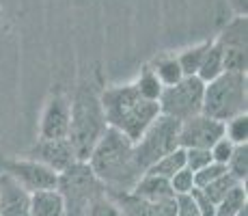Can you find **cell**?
I'll use <instances>...</instances> for the list:
<instances>
[{
	"mask_svg": "<svg viewBox=\"0 0 248 216\" xmlns=\"http://www.w3.org/2000/svg\"><path fill=\"white\" fill-rule=\"evenodd\" d=\"M237 216H248V205H246V208H242L240 212H237Z\"/></svg>",
	"mask_w": 248,
	"mask_h": 216,
	"instance_id": "cell-34",
	"label": "cell"
},
{
	"mask_svg": "<svg viewBox=\"0 0 248 216\" xmlns=\"http://www.w3.org/2000/svg\"><path fill=\"white\" fill-rule=\"evenodd\" d=\"M0 216H31V195L0 173Z\"/></svg>",
	"mask_w": 248,
	"mask_h": 216,
	"instance_id": "cell-12",
	"label": "cell"
},
{
	"mask_svg": "<svg viewBox=\"0 0 248 216\" xmlns=\"http://www.w3.org/2000/svg\"><path fill=\"white\" fill-rule=\"evenodd\" d=\"M26 158H31V160H35V162H41L44 166L59 173V175L69 171L74 165H78L76 153L71 150L67 138H61V141H37V145L28 151Z\"/></svg>",
	"mask_w": 248,
	"mask_h": 216,
	"instance_id": "cell-10",
	"label": "cell"
},
{
	"mask_svg": "<svg viewBox=\"0 0 248 216\" xmlns=\"http://www.w3.org/2000/svg\"><path fill=\"white\" fill-rule=\"evenodd\" d=\"M190 197H192L194 205H197V210H199V214L201 216H216V205H214L199 188H194L192 193H190Z\"/></svg>",
	"mask_w": 248,
	"mask_h": 216,
	"instance_id": "cell-31",
	"label": "cell"
},
{
	"mask_svg": "<svg viewBox=\"0 0 248 216\" xmlns=\"http://www.w3.org/2000/svg\"><path fill=\"white\" fill-rule=\"evenodd\" d=\"M233 150H235V145H233L229 138L222 136L220 141L216 143V145L209 150V153H212V160L216 162V165H222V166H227V162H229V158H231V153Z\"/></svg>",
	"mask_w": 248,
	"mask_h": 216,
	"instance_id": "cell-30",
	"label": "cell"
},
{
	"mask_svg": "<svg viewBox=\"0 0 248 216\" xmlns=\"http://www.w3.org/2000/svg\"><path fill=\"white\" fill-rule=\"evenodd\" d=\"M169 184H170V190H173L175 197L190 195L194 190V173L188 169H181L179 173H175V175L170 177Z\"/></svg>",
	"mask_w": 248,
	"mask_h": 216,
	"instance_id": "cell-27",
	"label": "cell"
},
{
	"mask_svg": "<svg viewBox=\"0 0 248 216\" xmlns=\"http://www.w3.org/2000/svg\"><path fill=\"white\" fill-rule=\"evenodd\" d=\"M149 67L154 69L155 78L160 80V84L164 86V89H166V86L177 84L181 78H186L184 71H181V67H179V63H177V56H175V54L160 56V59H155L154 65H149Z\"/></svg>",
	"mask_w": 248,
	"mask_h": 216,
	"instance_id": "cell-17",
	"label": "cell"
},
{
	"mask_svg": "<svg viewBox=\"0 0 248 216\" xmlns=\"http://www.w3.org/2000/svg\"><path fill=\"white\" fill-rule=\"evenodd\" d=\"M71 119V102L65 95L56 93L47 100L39 123V141H61L67 138Z\"/></svg>",
	"mask_w": 248,
	"mask_h": 216,
	"instance_id": "cell-9",
	"label": "cell"
},
{
	"mask_svg": "<svg viewBox=\"0 0 248 216\" xmlns=\"http://www.w3.org/2000/svg\"><path fill=\"white\" fill-rule=\"evenodd\" d=\"M248 17H233L231 22L222 28L218 39H214L220 48H237V50H246L248 39Z\"/></svg>",
	"mask_w": 248,
	"mask_h": 216,
	"instance_id": "cell-15",
	"label": "cell"
},
{
	"mask_svg": "<svg viewBox=\"0 0 248 216\" xmlns=\"http://www.w3.org/2000/svg\"><path fill=\"white\" fill-rule=\"evenodd\" d=\"M99 104L106 126L121 132L132 143H136L142 132L160 117L158 102L142 100L132 83L108 86L104 93H99Z\"/></svg>",
	"mask_w": 248,
	"mask_h": 216,
	"instance_id": "cell-2",
	"label": "cell"
},
{
	"mask_svg": "<svg viewBox=\"0 0 248 216\" xmlns=\"http://www.w3.org/2000/svg\"><path fill=\"white\" fill-rule=\"evenodd\" d=\"M227 173L235 177L240 184H246L248 177V145H235L231 158L227 162Z\"/></svg>",
	"mask_w": 248,
	"mask_h": 216,
	"instance_id": "cell-22",
	"label": "cell"
},
{
	"mask_svg": "<svg viewBox=\"0 0 248 216\" xmlns=\"http://www.w3.org/2000/svg\"><path fill=\"white\" fill-rule=\"evenodd\" d=\"M130 193L136 195V197H140V199H147V201H169V199H175L169 180L158 177V175H145V173L140 175V180L136 182L134 188H132Z\"/></svg>",
	"mask_w": 248,
	"mask_h": 216,
	"instance_id": "cell-14",
	"label": "cell"
},
{
	"mask_svg": "<svg viewBox=\"0 0 248 216\" xmlns=\"http://www.w3.org/2000/svg\"><path fill=\"white\" fill-rule=\"evenodd\" d=\"M132 84H134L136 93L140 95L142 100H147V102H158L162 91H164V86H162L160 80L155 78V74H154V69H151V67H145Z\"/></svg>",
	"mask_w": 248,
	"mask_h": 216,
	"instance_id": "cell-21",
	"label": "cell"
},
{
	"mask_svg": "<svg viewBox=\"0 0 248 216\" xmlns=\"http://www.w3.org/2000/svg\"><path fill=\"white\" fill-rule=\"evenodd\" d=\"M184 151H186V169L192 171V173L201 171L214 162L209 150H184Z\"/></svg>",
	"mask_w": 248,
	"mask_h": 216,
	"instance_id": "cell-28",
	"label": "cell"
},
{
	"mask_svg": "<svg viewBox=\"0 0 248 216\" xmlns=\"http://www.w3.org/2000/svg\"><path fill=\"white\" fill-rule=\"evenodd\" d=\"M248 205V193L246 184H237L235 188H231L227 193L225 199H220L216 203V216H237L242 208Z\"/></svg>",
	"mask_w": 248,
	"mask_h": 216,
	"instance_id": "cell-20",
	"label": "cell"
},
{
	"mask_svg": "<svg viewBox=\"0 0 248 216\" xmlns=\"http://www.w3.org/2000/svg\"><path fill=\"white\" fill-rule=\"evenodd\" d=\"M179 147V121L160 115L142 136L134 143V160L136 166L145 173L162 156L175 151Z\"/></svg>",
	"mask_w": 248,
	"mask_h": 216,
	"instance_id": "cell-5",
	"label": "cell"
},
{
	"mask_svg": "<svg viewBox=\"0 0 248 216\" xmlns=\"http://www.w3.org/2000/svg\"><path fill=\"white\" fill-rule=\"evenodd\" d=\"M222 136H225V123L207 115H197L179 123L181 150H212Z\"/></svg>",
	"mask_w": 248,
	"mask_h": 216,
	"instance_id": "cell-8",
	"label": "cell"
},
{
	"mask_svg": "<svg viewBox=\"0 0 248 216\" xmlns=\"http://www.w3.org/2000/svg\"><path fill=\"white\" fill-rule=\"evenodd\" d=\"M225 74V61H222V48L218 46L216 41H212V46H209V50L205 52L203 61H201V67H199L197 71V78L201 80L203 84L212 83V80H216L218 76Z\"/></svg>",
	"mask_w": 248,
	"mask_h": 216,
	"instance_id": "cell-16",
	"label": "cell"
},
{
	"mask_svg": "<svg viewBox=\"0 0 248 216\" xmlns=\"http://www.w3.org/2000/svg\"><path fill=\"white\" fill-rule=\"evenodd\" d=\"M222 61H225V71H229V74H246V69H248V52L246 50L222 48Z\"/></svg>",
	"mask_w": 248,
	"mask_h": 216,
	"instance_id": "cell-26",
	"label": "cell"
},
{
	"mask_svg": "<svg viewBox=\"0 0 248 216\" xmlns=\"http://www.w3.org/2000/svg\"><path fill=\"white\" fill-rule=\"evenodd\" d=\"M181 169H186V151L181 150V147H177L175 151L166 153L158 162H154V165L145 171V175H158V177H164V180H170V177H173L175 173H179Z\"/></svg>",
	"mask_w": 248,
	"mask_h": 216,
	"instance_id": "cell-18",
	"label": "cell"
},
{
	"mask_svg": "<svg viewBox=\"0 0 248 216\" xmlns=\"http://www.w3.org/2000/svg\"><path fill=\"white\" fill-rule=\"evenodd\" d=\"M108 130L99 95L93 89H80L71 102V119L67 141L76 153V160L87 165L91 151Z\"/></svg>",
	"mask_w": 248,
	"mask_h": 216,
	"instance_id": "cell-3",
	"label": "cell"
},
{
	"mask_svg": "<svg viewBox=\"0 0 248 216\" xmlns=\"http://www.w3.org/2000/svg\"><path fill=\"white\" fill-rule=\"evenodd\" d=\"M87 166L110 193H130L142 175L134 160V143L112 128L104 132L91 151Z\"/></svg>",
	"mask_w": 248,
	"mask_h": 216,
	"instance_id": "cell-1",
	"label": "cell"
},
{
	"mask_svg": "<svg viewBox=\"0 0 248 216\" xmlns=\"http://www.w3.org/2000/svg\"><path fill=\"white\" fill-rule=\"evenodd\" d=\"M212 41L214 39L201 41V43H197V46H190V48H186L184 52L175 54L177 56V63L181 67V71H184V76H197L199 67H201V61H203L205 52L209 50V46H212Z\"/></svg>",
	"mask_w": 248,
	"mask_h": 216,
	"instance_id": "cell-19",
	"label": "cell"
},
{
	"mask_svg": "<svg viewBox=\"0 0 248 216\" xmlns=\"http://www.w3.org/2000/svg\"><path fill=\"white\" fill-rule=\"evenodd\" d=\"M82 216H121L117 203L112 201V197L108 193H99L87 203Z\"/></svg>",
	"mask_w": 248,
	"mask_h": 216,
	"instance_id": "cell-23",
	"label": "cell"
},
{
	"mask_svg": "<svg viewBox=\"0 0 248 216\" xmlns=\"http://www.w3.org/2000/svg\"><path fill=\"white\" fill-rule=\"evenodd\" d=\"M203 93H205V84L197 76H186L181 78L177 84L166 86L162 91L158 106L160 115L170 117L175 121H188V119L201 115L203 110Z\"/></svg>",
	"mask_w": 248,
	"mask_h": 216,
	"instance_id": "cell-6",
	"label": "cell"
},
{
	"mask_svg": "<svg viewBox=\"0 0 248 216\" xmlns=\"http://www.w3.org/2000/svg\"><path fill=\"white\" fill-rule=\"evenodd\" d=\"M2 173L9 175L16 184H20L28 195L37 190H52L59 188V173L44 166L41 162H35L31 158H16L7 160L2 165Z\"/></svg>",
	"mask_w": 248,
	"mask_h": 216,
	"instance_id": "cell-7",
	"label": "cell"
},
{
	"mask_svg": "<svg viewBox=\"0 0 248 216\" xmlns=\"http://www.w3.org/2000/svg\"><path fill=\"white\" fill-rule=\"evenodd\" d=\"M237 184H240V182H237L235 177H231V175H229V173H225V175H220V177H218V180H214L212 184H207V186H205V188H199V190H201V193H203L205 197H207V199L212 201L214 205H216L218 201H220V199H225L229 190H231V188H235Z\"/></svg>",
	"mask_w": 248,
	"mask_h": 216,
	"instance_id": "cell-24",
	"label": "cell"
},
{
	"mask_svg": "<svg viewBox=\"0 0 248 216\" xmlns=\"http://www.w3.org/2000/svg\"><path fill=\"white\" fill-rule=\"evenodd\" d=\"M117 203L121 216H175L177 197L169 201H147L132 193H108Z\"/></svg>",
	"mask_w": 248,
	"mask_h": 216,
	"instance_id": "cell-11",
	"label": "cell"
},
{
	"mask_svg": "<svg viewBox=\"0 0 248 216\" xmlns=\"http://www.w3.org/2000/svg\"><path fill=\"white\" fill-rule=\"evenodd\" d=\"M248 108V78L246 74L225 71L216 80L205 84L201 115L227 123L229 119L244 115Z\"/></svg>",
	"mask_w": 248,
	"mask_h": 216,
	"instance_id": "cell-4",
	"label": "cell"
},
{
	"mask_svg": "<svg viewBox=\"0 0 248 216\" xmlns=\"http://www.w3.org/2000/svg\"><path fill=\"white\" fill-rule=\"evenodd\" d=\"M229 7L233 9L235 17H246L248 16V0H229Z\"/></svg>",
	"mask_w": 248,
	"mask_h": 216,
	"instance_id": "cell-33",
	"label": "cell"
},
{
	"mask_svg": "<svg viewBox=\"0 0 248 216\" xmlns=\"http://www.w3.org/2000/svg\"><path fill=\"white\" fill-rule=\"evenodd\" d=\"M31 216H67V201L59 188L31 195Z\"/></svg>",
	"mask_w": 248,
	"mask_h": 216,
	"instance_id": "cell-13",
	"label": "cell"
},
{
	"mask_svg": "<svg viewBox=\"0 0 248 216\" xmlns=\"http://www.w3.org/2000/svg\"><path fill=\"white\" fill-rule=\"evenodd\" d=\"M225 138L233 145H248V113L229 119L225 123Z\"/></svg>",
	"mask_w": 248,
	"mask_h": 216,
	"instance_id": "cell-25",
	"label": "cell"
},
{
	"mask_svg": "<svg viewBox=\"0 0 248 216\" xmlns=\"http://www.w3.org/2000/svg\"><path fill=\"white\" fill-rule=\"evenodd\" d=\"M175 216H201V214H199L192 197L184 195V197H177V212H175Z\"/></svg>",
	"mask_w": 248,
	"mask_h": 216,
	"instance_id": "cell-32",
	"label": "cell"
},
{
	"mask_svg": "<svg viewBox=\"0 0 248 216\" xmlns=\"http://www.w3.org/2000/svg\"><path fill=\"white\" fill-rule=\"evenodd\" d=\"M225 173H227V166L212 162V165H207L205 169L194 173V188H205L207 184H212L214 180H218V177L225 175Z\"/></svg>",
	"mask_w": 248,
	"mask_h": 216,
	"instance_id": "cell-29",
	"label": "cell"
}]
</instances>
